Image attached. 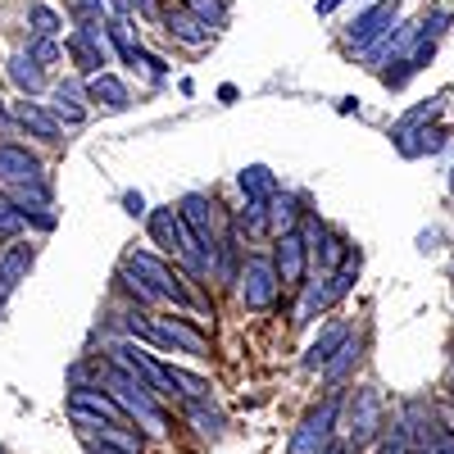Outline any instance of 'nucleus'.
Segmentation results:
<instances>
[{"mask_svg": "<svg viewBox=\"0 0 454 454\" xmlns=\"http://www.w3.org/2000/svg\"><path fill=\"white\" fill-rule=\"evenodd\" d=\"M105 387H109V395L119 400L123 409H128V419H137L141 427H150V432H168V423H164V413H160V404H155V395H150L137 377H128L119 364H109V372H105Z\"/></svg>", "mask_w": 454, "mask_h": 454, "instance_id": "1", "label": "nucleus"}, {"mask_svg": "<svg viewBox=\"0 0 454 454\" xmlns=\"http://www.w3.org/2000/svg\"><path fill=\"white\" fill-rule=\"evenodd\" d=\"M336 413H340V391L323 395L318 409H309L305 419H300L286 454H327L332 450V427H336Z\"/></svg>", "mask_w": 454, "mask_h": 454, "instance_id": "2", "label": "nucleus"}, {"mask_svg": "<svg viewBox=\"0 0 454 454\" xmlns=\"http://www.w3.org/2000/svg\"><path fill=\"white\" fill-rule=\"evenodd\" d=\"M128 273H137L150 291H155L160 300H173V305H196V295L186 291V282L168 269V263L160 254H150V250H132L128 254Z\"/></svg>", "mask_w": 454, "mask_h": 454, "instance_id": "3", "label": "nucleus"}, {"mask_svg": "<svg viewBox=\"0 0 454 454\" xmlns=\"http://www.w3.org/2000/svg\"><path fill=\"white\" fill-rule=\"evenodd\" d=\"M114 355V364H119L128 377H137V382L150 391V395H177V387H173V372L155 359V355H145L141 346H132V340H123V346H114L109 350Z\"/></svg>", "mask_w": 454, "mask_h": 454, "instance_id": "4", "label": "nucleus"}, {"mask_svg": "<svg viewBox=\"0 0 454 454\" xmlns=\"http://www.w3.org/2000/svg\"><path fill=\"white\" fill-rule=\"evenodd\" d=\"M387 423V404L382 395H377V387H359L346 404V432H350V445H368L377 441V432H382Z\"/></svg>", "mask_w": 454, "mask_h": 454, "instance_id": "5", "label": "nucleus"}, {"mask_svg": "<svg viewBox=\"0 0 454 454\" xmlns=\"http://www.w3.org/2000/svg\"><path fill=\"white\" fill-rule=\"evenodd\" d=\"M237 282H241V305H246V309H254V314L273 309L278 286H282V278H278V263H273V259H259V254H250Z\"/></svg>", "mask_w": 454, "mask_h": 454, "instance_id": "6", "label": "nucleus"}, {"mask_svg": "<svg viewBox=\"0 0 454 454\" xmlns=\"http://www.w3.org/2000/svg\"><path fill=\"white\" fill-rule=\"evenodd\" d=\"M395 19H400V0H377V5H368L355 23H350V46H359V51H372V46H382L387 36H391V27H395Z\"/></svg>", "mask_w": 454, "mask_h": 454, "instance_id": "7", "label": "nucleus"}, {"mask_svg": "<svg viewBox=\"0 0 454 454\" xmlns=\"http://www.w3.org/2000/svg\"><path fill=\"white\" fill-rule=\"evenodd\" d=\"M355 278H359V254H350V259L340 263V269H336L323 286H309V295H305V305H300V318H295V323H309L318 309H332L336 300L355 286Z\"/></svg>", "mask_w": 454, "mask_h": 454, "instance_id": "8", "label": "nucleus"}, {"mask_svg": "<svg viewBox=\"0 0 454 454\" xmlns=\"http://www.w3.org/2000/svg\"><path fill=\"white\" fill-rule=\"evenodd\" d=\"M10 186H46L42 160L27 155L23 145H0V192Z\"/></svg>", "mask_w": 454, "mask_h": 454, "instance_id": "9", "label": "nucleus"}, {"mask_svg": "<svg viewBox=\"0 0 454 454\" xmlns=\"http://www.w3.org/2000/svg\"><path fill=\"white\" fill-rule=\"evenodd\" d=\"M177 214H182V223H186V232H192V241L214 259V254H218V237H214V205H209L205 196H182Z\"/></svg>", "mask_w": 454, "mask_h": 454, "instance_id": "10", "label": "nucleus"}, {"mask_svg": "<svg viewBox=\"0 0 454 454\" xmlns=\"http://www.w3.org/2000/svg\"><path fill=\"white\" fill-rule=\"evenodd\" d=\"M273 263H278L282 286H300V282H305V263H309V246H305V237H300V232H282V237H278V254H273Z\"/></svg>", "mask_w": 454, "mask_h": 454, "instance_id": "11", "label": "nucleus"}, {"mask_svg": "<svg viewBox=\"0 0 454 454\" xmlns=\"http://www.w3.org/2000/svg\"><path fill=\"white\" fill-rule=\"evenodd\" d=\"M68 409H82V413H96V419H105L114 427H128V409L114 400L109 391H96V387H78L68 395Z\"/></svg>", "mask_w": 454, "mask_h": 454, "instance_id": "12", "label": "nucleus"}, {"mask_svg": "<svg viewBox=\"0 0 454 454\" xmlns=\"http://www.w3.org/2000/svg\"><path fill=\"white\" fill-rule=\"evenodd\" d=\"M64 51L78 59L82 73H91V78H100V64H105V46H100V27H73Z\"/></svg>", "mask_w": 454, "mask_h": 454, "instance_id": "13", "label": "nucleus"}, {"mask_svg": "<svg viewBox=\"0 0 454 454\" xmlns=\"http://www.w3.org/2000/svg\"><path fill=\"white\" fill-rule=\"evenodd\" d=\"M105 32H109L114 51H119V55H123L128 64H145L150 73H155V78H164V64H160L155 55H145V51H141V46L132 42V27H128L123 19H109V23H105Z\"/></svg>", "mask_w": 454, "mask_h": 454, "instance_id": "14", "label": "nucleus"}, {"mask_svg": "<svg viewBox=\"0 0 454 454\" xmlns=\"http://www.w3.org/2000/svg\"><path fill=\"white\" fill-rule=\"evenodd\" d=\"M164 27L177 36L182 46H196V51H200V46H209V36H214V27H209V23H200L192 10H164Z\"/></svg>", "mask_w": 454, "mask_h": 454, "instance_id": "15", "label": "nucleus"}, {"mask_svg": "<svg viewBox=\"0 0 454 454\" xmlns=\"http://www.w3.org/2000/svg\"><path fill=\"white\" fill-rule=\"evenodd\" d=\"M346 340H350V327H346V323H327V327L318 332V340L305 350V368H327Z\"/></svg>", "mask_w": 454, "mask_h": 454, "instance_id": "16", "label": "nucleus"}, {"mask_svg": "<svg viewBox=\"0 0 454 454\" xmlns=\"http://www.w3.org/2000/svg\"><path fill=\"white\" fill-rule=\"evenodd\" d=\"M14 119L32 132V137H42V141H59V119L51 109H42L36 100H19L14 105Z\"/></svg>", "mask_w": 454, "mask_h": 454, "instance_id": "17", "label": "nucleus"}, {"mask_svg": "<svg viewBox=\"0 0 454 454\" xmlns=\"http://www.w3.org/2000/svg\"><path fill=\"white\" fill-rule=\"evenodd\" d=\"M237 182H241V192H246V200L250 205H273L278 200V177L263 168V164H250V168H241L237 173Z\"/></svg>", "mask_w": 454, "mask_h": 454, "instance_id": "18", "label": "nucleus"}, {"mask_svg": "<svg viewBox=\"0 0 454 454\" xmlns=\"http://www.w3.org/2000/svg\"><path fill=\"white\" fill-rule=\"evenodd\" d=\"M160 323V332H164V340H168V350H186V355H205L209 350V340L196 332V327H186V323H177V318H155Z\"/></svg>", "mask_w": 454, "mask_h": 454, "instance_id": "19", "label": "nucleus"}, {"mask_svg": "<svg viewBox=\"0 0 454 454\" xmlns=\"http://www.w3.org/2000/svg\"><path fill=\"white\" fill-rule=\"evenodd\" d=\"M32 269V246H10L5 254H0V295L14 291Z\"/></svg>", "mask_w": 454, "mask_h": 454, "instance_id": "20", "label": "nucleus"}, {"mask_svg": "<svg viewBox=\"0 0 454 454\" xmlns=\"http://www.w3.org/2000/svg\"><path fill=\"white\" fill-rule=\"evenodd\" d=\"M87 96L100 105V109H128V87H123V78H114V73H100V78H91L87 82Z\"/></svg>", "mask_w": 454, "mask_h": 454, "instance_id": "21", "label": "nucleus"}, {"mask_svg": "<svg viewBox=\"0 0 454 454\" xmlns=\"http://www.w3.org/2000/svg\"><path fill=\"white\" fill-rule=\"evenodd\" d=\"M5 68H10V82L23 91V100H27V96H36V91L46 87V78H42V64H36L32 55H10V64H5Z\"/></svg>", "mask_w": 454, "mask_h": 454, "instance_id": "22", "label": "nucleus"}, {"mask_svg": "<svg viewBox=\"0 0 454 454\" xmlns=\"http://www.w3.org/2000/svg\"><path fill=\"white\" fill-rule=\"evenodd\" d=\"M359 350H364V336H359V332H350V340H346V346L336 350V359H332V364L323 368V377H327L332 387H340V382H346V377H350V368L359 364Z\"/></svg>", "mask_w": 454, "mask_h": 454, "instance_id": "23", "label": "nucleus"}, {"mask_svg": "<svg viewBox=\"0 0 454 454\" xmlns=\"http://www.w3.org/2000/svg\"><path fill=\"white\" fill-rule=\"evenodd\" d=\"M445 128H423V132H413V137H404V141H395L400 145V155H436V150H445Z\"/></svg>", "mask_w": 454, "mask_h": 454, "instance_id": "24", "label": "nucleus"}, {"mask_svg": "<svg viewBox=\"0 0 454 454\" xmlns=\"http://www.w3.org/2000/svg\"><path fill=\"white\" fill-rule=\"evenodd\" d=\"M436 109H441V100H423V105H413V109L404 114V119L391 128V137H395V141H404V137H413V132H423V128L436 119Z\"/></svg>", "mask_w": 454, "mask_h": 454, "instance_id": "25", "label": "nucleus"}, {"mask_svg": "<svg viewBox=\"0 0 454 454\" xmlns=\"http://www.w3.org/2000/svg\"><path fill=\"white\" fill-rule=\"evenodd\" d=\"M27 23H32L36 36H46V42H55V32L64 27V19L46 5V0H32V5H27Z\"/></svg>", "mask_w": 454, "mask_h": 454, "instance_id": "26", "label": "nucleus"}, {"mask_svg": "<svg viewBox=\"0 0 454 454\" xmlns=\"http://www.w3.org/2000/svg\"><path fill=\"white\" fill-rule=\"evenodd\" d=\"M123 327L137 336V340H150V346H160V350H168V340H164V332H160V323L155 318H145V314H123Z\"/></svg>", "mask_w": 454, "mask_h": 454, "instance_id": "27", "label": "nucleus"}, {"mask_svg": "<svg viewBox=\"0 0 454 454\" xmlns=\"http://www.w3.org/2000/svg\"><path fill=\"white\" fill-rule=\"evenodd\" d=\"M173 372V387H177V395H186L192 404H200L205 395H209V382L205 377H196V372H182V368H168Z\"/></svg>", "mask_w": 454, "mask_h": 454, "instance_id": "28", "label": "nucleus"}, {"mask_svg": "<svg viewBox=\"0 0 454 454\" xmlns=\"http://www.w3.org/2000/svg\"><path fill=\"white\" fill-rule=\"evenodd\" d=\"M100 441L114 445V450H123V454H141V436H137L132 427H105Z\"/></svg>", "mask_w": 454, "mask_h": 454, "instance_id": "29", "label": "nucleus"}, {"mask_svg": "<svg viewBox=\"0 0 454 454\" xmlns=\"http://www.w3.org/2000/svg\"><path fill=\"white\" fill-rule=\"evenodd\" d=\"M350 254H346V241H340V237H327L323 246H318V263H323V269H336V263H346Z\"/></svg>", "mask_w": 454, "mask_h": 454, "instance_id": "30", "label": "nucleus"}, {"mask_svg": "<svg viewBox=\"0 0 454 454\" xmlns=\"http://www.w3.org/2000/svg\"><path fill=\"white\" fill-rule=\"evenodd\" d=\"M186 5H192V14H196L200 23H209V27L223 23V0H186Z\"/></svg>", "mask_w": 454, "mask_h": 454, "instance_id": "31", "label": "nucleus"}, {"mask_svg": "<svg viewBox=\"0 0 454 454\" xmlns=\"http://www.w3.org/2000/svg\"><path fill=\"white\" fill-rule=\"evenodd\" d=\"M192 423H196L200 432L218 436V432H223V413H214V409H205V404H192Z\"/></svg>", "mask_w": 454, "mask_h": 454, "instance_id": "32", "label": "nucleus"}, {"mask_svg": "<svg viewBox=\"0 0 454 454\" xmlns=\"http://www.w3.org/2000/svg\"><path fill=\"white\" fill-rule=\"evenodd\" d=\"M23 214L10 205V200H0V237H14V232H23Z\"/></svg>", "mask_w": 454, "mask_h": 454, "instance_id": "33", "label": "nucleus"}, {"mask_svg": "<svg viewBox=\"0 0 454 454\" xmlns=\"http://www.w3.org/2000/svg\"><path fill=\"white\" fill-rule=\"evenodd\" d=\"M68 10L78 14L82 27H96L100 23V0H68Z\"/></svg>", "mask_w": 454, "mask_h": 454, "instance_id": "34", "label": "nucleus"}, {"mask_svg": "<svg viewBox=\"0 0 454 454\" xmlns=\"http://www.w3.org/2000/svg\"><path fill=\"white\" fill-rule=\"evenodd\" d=\"M36 64H42V68H51V64H59V46L55 42H46V36H36V42H32V51H27Z\"/></svg>", "mask_w": 454, "mask_h": 454, "instance_id": "35", "label": "nucleus"}, {"mask_svg": "<svg viewBox=\"0 0 454 454\" xmlns=\"http://www.w3.org/2000/svg\"><path fill=\"white\" fill-rule=\"evenodd\" d=\"M241 223L250 227V232H263V227H269V205H250V200H246V214H241Z\"/></svg>", "mask_w": 454, "mask_h": 454, "instance_id": "36", "label": "nucleus"}, {"mask_svg": "<svg viewBox=\"0 0 454 454\" xmlns=\"http://www.w3.org/2000/svg\"><path fill=\"white\" fill-rule=\"evenodd\" d=\"M273 223L282 227V232H295V200H273Z\"/></svg>", "mask_w": 454, "mask_h": 454, "instance_id": "37", "label": "nucleus"}, {"mask_svg": "<svg viewBox=\"0 0 454 454\" xmlns=\"http://www.w3.org/2000/svg\"><path fill=\"white\" fill-rule=\"evenodd\" d=\"M382 454H413V441H409L404 432H395V436L382 445Z\"/></svg>", "mask_w": 454, "mask_h": 454, "instance_id": "38", "label": "nucleus"}, {"mask_svg": "<svg viewBox=\"0 0 454 454\" xmlns=\"http://www.w3.org/2000/svg\"><path fill=\"white\" fill-rule=\"evenodd\" d=\"M123 209H128L132 218H141V214H145V200H141V192H128V196H123Z\"/></svg>", "mask_w": 454, "mask_h": 454, "instance_id": "39", "label": "nucleus"}, {"mask_svg": "<svg viewBox=\"0 0 454 454\" xmlns=\"http://www.w3.org/2000/svg\"><path fill=\"white\" fill-rule=\"evenodd\" d=\"M436 454H454V436H450V432L436 436Z\"/></svg>", "mask_w": 454, "mask_h": 454, "instance_id": "40", "label": "nucleus"}, {"mask_svg": "<svg viewBox=\"0 0 454 454\" xmlns=\"http://www.w3.org/2000/svg\"><path fill=\"white\" fill-rule=\"evenodd\" d=\"M132 5H137L141 14H150V19H155V14H160V5H155V0H132Z\"/></svg>", "mask_w": 454, "mask_h": 454, "instance_id": "41", "label": "nucleus"}, {"mask_svg": "<svg viewBox=\"0 0 454 454\" xmlns=\"http://www.w3.org/2000/svg\"><path fill=\"white\" fill-rule=\"evenodd\" d=\"M91 454H123V450H114V445H105V441H91Z\"/></svg>", "mask_w": 454, "mask_h": 454, "instance_id": "42", "label": "nucleus"}, {"mask_svg": "<svg viewBox=\"0 0 454 454\" xmlns=\"http://www.w3.org/2000/svg\"><path fill=\"white\" fill-rule=\"evenodd\" d=\"M336 5H340V0H318V14H332Z\"/></svg>", "mask_w": 454, "mask_h": 454, "instance_id": "43", "label": "nucleus"}, {"mask_svg": "<svg viewBox=\"0 0 454 454\" xmlns=\"http://www.w3.org/2000/svg\"><path fill=\"white\" fill-rule=\"evenodd\" d=\"M10 128V114H5V105H0V132H5Z\"/></svg>", "mask_w": 454, "mask_h": 454, "instance_id": "44", "label": "nucleus"}, {"mask_svg": "<svg viewBox=\"0 0 454 454\" xmlns=\"http://www.w3.org/2000/svg\"><path fill=\"white\" fill-rule=\"evenodd\" d=\"M327 454H350V445H332Z\"/></svg>", "mask_w": 454, "mask_h": 454, "instance_id": "45", "label": "nucleus"}, {"mask_svg": "<svg viewBox=\"0 0 454 454\" xmlns=\"http://www.w3.org/2000/svg\"><path fill=\"white\" fill-rule=\"evenodd\" d=\"M423 454H436V445H432V450H423Z\"/></svg>", "mask_w": 454, "mask_h": 454, "instance_id": "46", "label": "nucleus"}, {"mask_svg": "<svg viewBox=\"0 0 454 454\" xmlns=\"http://www.w3.org/2000/svg\"><path fill=\"white\" fill-rule=\"evenodd\" d=\"M450 186H454V173H450Z\"/></svg>", "mask_w": 454, "mask_h": 454, "instance_id": "47", "label": "nucleus"}]
</instances>
